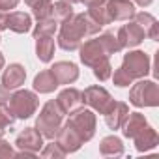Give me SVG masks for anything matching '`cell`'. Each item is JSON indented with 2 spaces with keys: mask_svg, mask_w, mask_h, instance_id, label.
<instances>
[{
  "mask_svg": "<svg viewBox=\"0 0 159 159\" xmlns=\"http://www.w3.org/2000/svg\"><path fill=\"white\" fill-rule=\"evenodd\" d=\"M88 25H86V15L84 13H73L69 15L64 23H60L58 30V47L71 52L81 47L84 38H88Z\"/></svg>",
  "mask_w": 159,
  "mask_h": 159,
  "instance_id": "6da1fadb",
  "label": "cell"
},
{
  "mask_svg": "<svg viewBox=\"0 0 159 159\" xmlns=\"http://www.w3.org/2000/svg\"><path fill=\"white\" fill-rule=\"evenodd\" d=\"M62 124H64V111L60 109L56 99H49L41 107V111L36 118V129L43 135V139L52 140Z\"/></svg>",
  "mask_w": 159,
  "mask_h": 159,
  "instance_id": "7a4b0ae2",
  "label": "cell"
},
{
  "mask_svg": "<svg viewBox=\"0 0 159 159\" xmlns=\"http://www.w3.org/2000/svg\"><path fill=\"white\" fill-rule=\"evenodd\" d=\"M39 107V98L32 90H17L10 96L8 109L15 116V120H28L32 114H36Z\"/></svg>",
  "mask_w": 159,
  "mask_h": 159,
  "instance_id": "3957f363",
  "label": "cell"
},
{
  "mask_svg": "<svg viewBox=\"0 0 159 159\" xmlns=\"http://www.w3.org/2000/svg\"><path fill=\"white\" fill-rule=\"evenodd\" d=\"M67 124L79 133V137L83 139V142H88V140H92V137L96 135L98 118H96V112H94L92 109L77 107L75 111L69 112Z\"/></svg>",
  "mask_w": 159,
  "mask_h": 159,
  "instance_id": "277c9868",
  "label": "cell"
},
{
  "mask_svg": "<svg viewBox=\"0 0 159 159\" xmlns=\"http://www.w3.org/2000/svg\"><path fill=\"white\" fill-rule=\"evenodd\" d=\"M129 103L142 109V107H157L159 105V86L155 81L139 79V83L131 84L129 90Z\"/></svg>",
  "mask_w": 159,
  "mask_h": 159,
  "instance_id": "5b68a950",
  "label": "cell"
},
{
  "mask_svg": "<svg viewBox=\"0 0 159 159\" xmlns=\"http://www.w3.org/2000/svg\"><path fill=\"white\" fill-rule=\"evenodd\" d=\"M122 69L133 79V81L144 79L152 71V60L144 51H129L127 54H124Z\"/></svg>",
  "mask_w": 159,
  "mask_h": 159,
  "instance_id": "8992f818",
  "label": "cell"
},
{
  "mask_svg": "<svg viewBox=\"0 0 159 159\" xmlns=\"http://www.w3.org/2000/svg\"><path fill=\"white\" fill-rule=\"evenodd\" d=\"M112 96L109 94V90H105L103 86L99 84H94V86H88L84 88L83 92V103L88 105L92 111L99 112V114H105L109 111V107L112 105Z\"/></svg>",
  "mask_w": 159,
  "mask_h": 159,
  "instance_id": "52a82bcc",
  "label": "cell"
},
{
  "mask_svg": "<svg viewBox=\"0 0 159 159\" xmlns=\"http://www.w3.org/2000/svg\"><path fill=\"white\" fill-rule=\"evenodd\" d=\"M79 56H81V62H83L84 66H88V67H94V66L99 64L101 60L111 58V56L105 52V49H103V45L99 43L98 38L88 39V41H83L81 47H79Z\"/></svg>",
  "mask_w": 159,
  "mask_h": 159,
  "instance_id": "ba28073f",
  "label": "cell"
},
{
  "mask_svg": "<svg viewBox=\"0 0 159 159\" xmlns=\"http://www.w3.org/2000/svg\"><path fill=\"white\" fill-rule=\"evenodd\" d=\"M116 38H118L122 49H131V47L140 45V43L144 41L146 34H144V30L131 19V21H127V25H124V26L116 32Z\"/></svg>",
  "mask_w": 159,
  "mask_h": 159,
  "instance_id": "9c48e42d",
  "label": "cell"
},
{
  "mask_svg": "<svg viewBox=\"0 0 159 159\" xmlns=\"http://www.w3.org/2000/svg\"><path fill=\"white\" fill-rule=\"evenodd\" d=\"M15 146H17L21 152L39 153V150L43 148V135H41L36 127H25V129L17 135Z\"/></svg>",
  "mask_w": 159,
  "mask_h": 159,
  "instance_id": "30bf717a",
  "label": "cell"
},
{
  "mask_svg": "<svg viewBox=\"0 0 159 159\" xmlns=\"http://www.w3.org/2000/svg\"><path fill=\"white\" fill-rule=\"evenodd\" d=\"M56 142H58V146L66 152V153H73V152H77L79 148H81L84 142H83V139L79 137V133L66 122V124H62L60 125V129H58V133H56Z\"/></svg>",
  "mask_w": 159,
  "mask_h": 159,
  "instance_id": "8fae6325",
  "label": "cell"
},
{
  "mask_svg": "<svg viewBox=\"0 0 159 159\" xmlns=\"http://www.w3.org/2000/svg\"><path fill=\"white\" fill-rule=\"evenodd\" d=\"M111 23L114 21H131L135 17V4L131 0H107L105 2Z\"/></svg>",
  "mask_w": 159,
  "mask_h": 159,
  "instance_id": "7c38bea8",
  "label": "cell"
},
{
  "mask_svg": "<svg viewBox=\"0 0 159 159\" xmlns=\"http://www.w3.org/2000/svg\"><path fill=\"white\" fill-rule=\"evenodd\" d=\"M51 73L54 75L58 86L60 84H73L77 79H79V67L77 64L73 62H66V60H60V62H54L52 67H49Z\"/></svg>",
  "mask_w": 159,
  "mask_h": 159,
  "instance_id": "4fadbf2b",
  "label": "cell"
},
{
  "mask_svg": "<svg viewBox=\"0 0 159 159\" xmlns=\"http://www.w3.org/2000/svg\"><path fill=\"white\" fill-rule=\"evenodd\" d=\"M26 81V69L21 64H10L2 73V86L8 90H17Z\"/></svg>",
  "mask_w": 159,
  "mask_h": 159,
  "instance_id": "5bb4252c",
  "label": "cell"
},
{
  "mask_svg": "<svg viewBox=\"0 0 159 159\" xmlns=\"http://www.w3.org/2000/svg\"><path fill=\"white\" fill-rule=\"evenodd\" d=\"M127 114H129L127 103H124V101H112V105L109 107V111H107L103 116H105L107 127L112 129V131H116V129L122 127V124H124V120L127 118Z\"/></svg>",
  "mask_w": 159,
  "mask_h": 159,
  "instance_id": "9a60e30c",
  "label": "cell"
},
{
  "mask_svg": "<svg viewBox=\"0 0 159 159\" xmlns=\"http://www.w3.org/2000/svg\"><path fill=\"white\" fill-rule=\"evenodd\" d=\"M56 103L60 105V109L64 111V114H69L71 111H75L79 105L83 103V92L77 90V88H64L58 98H56Z\"/></svg>",
  "mask_w": 159,
  "mask_h": 159,
  "instance_id": "2e32d148",
  "label": "cell"
},
{
  "mask_svg": "<svg viewBox=\"0 0 159 159\" xmlns=\"http://www.w3.org/2000/svg\"><path fill=\"white\" fill-rule=\"evenodd\" d=\"M133 21L144 30L146 38H150L152 41H159V23H157V19H155L152 13H148V11H139V13H135Z\"/></svg>",
  "mask_w": 159,
  "mask_h": 159,
  "instance_id": "e0dca14e",
  "label": "cell"
},
{
  "mask_svg": "<svg viewBox=\"0 0 159 159\" xmlns=\"http://www.w3.org/2000/svg\"><path fill=\"white\" fill-rule=\"evenodd\" d=\"M146 125H148V120H146V116H144L142 112H129L120 129H122V133H124L125 139H133V137L139 135Z\"/></svg>",
  "mask_w": 159,
  "mask_h": 159,
  "instance_id": "ac0fdd59",
  "label": "cell"
},
{
  "mask_svg": "<svg viewBox=\"0 0 159 159\" xmlns=\"http://www.w3.org/2000/svg\"><path fill=\"white\" fill-rule=\"evenodd\" d=\"M6 28L15 34H26L32 30V17L25 11H11V13H8Z\"/></svg>",
  "mask_w": 159,
  "mask_h": 159,
  "instance_id": "d6986e66",
  "label": "cell"
},
{
  "mask_svg": "<svg viewBox=\"0 0 159 159\" xmlns=\"http://www.w3.org/2000/svg\"><path fill=\"white\" fill-rule=\"evenodd\" d=\"M133 140H135L137 152H150V150H153L159 144V135H157V131L153 127L146 125L139 135L133 137Z\"/></svg>",
  "mask_w": 159,
  "mask_h": 159,
  "instance_id": "ffe728a7",
  "label": "cell"
},
{
  "mask_svg": "<svg viewBox=\"0 0 159 159\" xmlns=\"http://www.w3.org/2000/svg\"><path fill=\"white\" fill-rule=\"evenodd\" d=\"M54 36H36V56L39 58V62L49 64L54 56Z\"/></svg>",
  "mask_w": 159,
  "mask_h": 159,
  "instance_id": "44dd1931",
  "label": "cell"
},
{
  "mask_svg": "<svg viewBox=\"0 0 159 159\" xmlns=\"http://www.w3.org/2000/svg\"><path fill=\"white\" fill-rule=\"evenodd\" d=\"M32 86L39 94H51V92H54L58 88V83H56L54 75L51 73V69H43L34 77V84Z\"/></svg>",
  "mask_w": 159,
  "mask_h": 159,
  "instance_id": "7402d4cb",
  "label": "cell"
},
{
  "mask_svg": "<svg viewBox=\"0 0 159 159\" xmlns=\"http://www.w3.org/2000/svg\"><path fill=\"white\" fill-rule=\"evenodd\" d=\"M99 153L103 157H120L124 155V142L116 135H109L99 144Z\"/></svg>",
  "mask_w": 159,
  "mask_h": 159,
  "instance_id": "603a6c76",
  "label": "cell"
},
{
  "mask_svg": "<svg viewBox=\"0 0 159 159\" xmlns=\"http://www.w3.org/2000/svg\"><path fill=\"white\" fill-rule=\"evenodd\" d=\"M25 4L32 10V15L39 19H49L51 17V8H52V0H25Z\"/></svg>",
  "mask_w": 159,
  "mask_h": 159,
  "instance_id": "cb8c5ba5",
  "label": "cell"
},
{
  "mask_svg": "<svg viewBox=\"0 0 159 159\" xmlns=\"http://www.w3.org/2000/svg\"><path fill=\"white\" fill-rule=\"evenodd\" d=\"M69 15H73V4H69L67 0H56L51 8V19L56 21L58 25L64 23Z\"/></svg>",
  "mask_w": 159,
  "mask_h": 159,
  "instance_id": "d4e9b609",
  "label": "cell"
},
{
  "mask_svg": "<svg viewBox=\"0 0 159 159\" xmlns=\"http://www.w3.org/2000/svg\"><path fill=\"white\" fill-rule=\"evenodd\" d=\"M98 39H99V43L103 45V49H105V52L109 56H112V54H116V52L122 51L120 41H118V38H116L114 32H103V34H99Z\"/></svg>",
  "mask_w": 159,
  "mask_h": 159,
  "instance_id": "484cf974",
  "label": "cell"
},
{
  "mask_svg": "<svg viewBox=\"0 0 159 159\" xmlns=\"http://www.w3.org/2000/svg\"><path fill=\"white\" fill-rule=\"evenodd\" d=\"M56 30H58V23H56V21H52L51 17H49V19H39L38 25H36L34 30H32V36H34V38H36V36H54Z\"/></svg>",
  "mask_w": 159,
  "mask_h": 159,
  "instance_id": "4316f807",
  "label": "cell"
},
{
  "mask_svg": "<svg viewBox=\"0 0 159 159\" xmlns=\"http://www.w3.org/2000/svg\"><path fill=\"white\" fill-rule=\"evenodd\" d=\"M92 71H94V77L98 79L99 83H105V81H109L111 75H112V64H111L109 58H105V60H101L99 64H96V66L92 67Z\"/></svg>",
  "mask_w": 159,
  "mask_h": 159,
  "instance_id": "83f0119b",
  "label": "cell"
},
{
  "mask_svg": "<svg viewBox=\"0 0 159 159\" xmlns=\"http://www.w3.org/2000/svg\"><path fill=\"white\" fill-rule=\"evenodd\" d=\"M86 13H88L96 23H99L101 26L111 25V17H109V11H107V6H105V4H101V6H92V8H88Z\"/></svg>",
  "mask_w": 159,
  "mask_h": 159,
  "instance_id": "f1b7e54d",
  "label": "cell"
},
{
  "mask_svg": "<svg viewBox=\"0 0 159 159\" xmlns=\"http://www.w3.org/2000/svg\"><path fill=\"white\" fill-rule=\"evenodd\" d=\"M39 155H41V157H54V159H62V157H66L67 153L58 146V142H51V144H47L45 148H41V150H39Z\"/></svg>",
  "mask_w": 159,
  "mask_h": 159,
  "instance_id": "f546056e",
  "label": "cell"
},
{
  "mask_svg": "<svg viewBox=\"0 0 159 159\" xmlns=\"http://www.w3.org/2000/svg\"><path fill=\"white\" fill-rule=\"evenodd\" d=\"M111 79H112V83H114L116 86H120V88H125V86L133 84V79H131L124 69H122V66L114 69V73L111 75Z\"/></svg>",
  "mask_w": 159,
  "mask_h": 159,
  "instance_id": "4dcf8cb0",
  "label": "cell"
},
{
  "mask_svg": "<svg viewBox=\"0 0 159 159\" xmlns=\"http://www.w3.org/2000/svg\"><path fill=\"white\" fill-rule=\"evenodd\" d=\"M13 122H15V116L11 114V111L8 107H0V127H4L6 131H11L13 127Z\"/></svg>",
  "mask_w": 159,
  "mask_h": 159,
  "instance_id": "1f68e13d",
  "label": "cell"
},
{
  "mask_svg": "<svg viewBox=\"0 0 159 159\" xmlns=\"http://www.w3.org/2000/svg\"><path fill=\"white\" fill-rule=\"evenodd\" d=\"M2 157H15V150L8 140L0 139V159Z\"/></svg>",
  "mask_w": 159,
  "mask_h": 159,
  "instance_id": "d6a6232c",
  "label": "cell"
},
{
  "mask_svg": "<svg viewBox=\"0 0 159 159\" xmlns=\"http://www.w3.org/2000/svg\"><path fill=\"white\" fill-rule=\"evenodd\" d=\"M19 2H21V0H0V10H2V11H10V10H15Z\"/></svg>",
  "mask_w": 159,
  "mask_h": 159,
  "instance_id": "836d02e7",
  "label": "cell"
},
{
  "mask_svg": "<svg viewBox=\"0 0 159 159\" xmlns=\"http://www.w3.org/2000/svg\"><path fill=\"white\" fill-rule=\"evenodd\" d=\"M10 90L6 88V86H2V84H0V107H2V105H8V101H10Z\"/></svg>",
  "mask_w": 159,
  "mask_h": 159,
  "instance_id": "e575fe53",
  "label": "cell"
},
{
  "mask_svg": "<svg viewBox=\"0 0 159 159\" xmlns=\"http://www.w3.org/2000/svg\"><path fill=\"white\" fill-rule=\"evenodd\" d=\"M107 0H83L81 4H84L86 8H92V6H101V4H105Z\"/></svg>",
  "mask_w": 159,
  "mask_h": 159,
  "instance_id": "d590c367",
  "label": "cell"
},
{
  "mask_svg": "<svg viewBox=\"0 0 159 159\" xmlns=\"http://www.w3.org/2000/svg\"><path fill=\"white\" fill-rule=\"evenodd\" d=\"M6 21H8V11H2V10H0V32H2V30H8V28H6Z\"/></svg>",
  "mask_w": 159,
  "mask_h": 159,
  "instance_id": "8d00e7d4",
  "label": "cell"
},
{
  "mask_svg": "<svg viewBox=\"0 0 159 159\" xmlns=\"http://www.w3.org/2000/svg\"><path fill=\"white\" fill-rule=\"evenodd\" d=\"M133 2H135V4H139L140 8H148V6L153 2V0H133Z\"/></svg>",
  "mask_w": 159,
  "mask_h": 159,
  "instance_id": "74e56055",
  "label": "cell"
},
{
  "mask_svg": "<svg viewBox=\"0 0 159 159\" xmlns=\"http://www.w3.org/2000/svg\"><path fill=\"white\" fill-rule=\"evenodd\" d=\"M4 64H6V58H4L2 52H0V69H4Z\"/></svg>",
  "mask_w": 159,
  "mask_h": 159,
  "instance_id": "f35d334b",
  "label": "cell"
},
{
  "mask_svg": "<svg viewBox=\"0 0 159 159\" xmlns=\"http://www.w3.org/2000/svg\"><path fill=\"white\" fill-rule=\"evenodd\" d=\"M67 2H69V4H81L83 0H67Z\"/></svg>",
  "mask_w": 159,
  "mask_h": 159,
  "instance_id": "ab89813d",
  "label": "cell"
},
{
  "mask_svg": "<svg viewBox=\"0 0 159 159\" xmlns=\"http://www.w3.org/2000/svg\"><path fill=\"white\" fill-rule=\"evenodd\" d=\"M4 133H6V129H4V127H0V139H4Z\"/></svg>",
  "mask_w": 159,
  "mask_h": 159,
  "instance_id": "60d3db41",
  "label": "cell"
},
{
  "mask_svg": "<svg viewBox=\"0 0 159 159\" xmlns=\"http://www.w3.org/2000/svg\"><path fill=\"white\" fill-rule=\"evenodd\" d=\"M0 43H2V36H0Z\"/></svg>",
  "mask_w": 159,
  "mask_h": 159,
  "instance_id": "b9f144b4",
  "label": "cell"
}]
</instances>
